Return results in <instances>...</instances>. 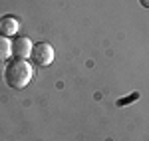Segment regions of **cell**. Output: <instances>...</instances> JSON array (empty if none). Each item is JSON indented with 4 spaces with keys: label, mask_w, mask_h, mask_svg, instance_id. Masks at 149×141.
I'll use <instances>...</instances> for the list:
<instances>
[{
    "label": "cell",
    "mask_w": 149,
    "mask_h": 141,
    "mask_svg": "<svg viewBox=\"0 0 149 141\" xmlns=\"http://www.w3.org/2000/svg\"><path fill=\"white\" fill-rule=\"evenodd\" d=\"M32 76H34V70L28 64V60L14 58L8 62V66L4 70V82L12 90H24L32 82Z\"/></svg>",
    "instance_id": "obj_1"
},
{
    "label": "cell",
    "mask_w": 149,
    "mask_h": 141,
    "mask_svg": "<svg viewBox=\"0 0 149 141\" xmlns=\"http://www.w3.org/2000/svg\"><path fill=\"white\" fill-rule=\"evenodd\" d=\"M30 58L34 60L36 66L46 68V66H50L54 62V48H52V44H48V42H38L32 48V56Z\"/></svg>",
    "instance_id": "obj_2"
},
{
    "label": "cell",
    "mask_w": 149,
    "mask_h": 141,
    "mask_svg": "<svg viewBox=\"0 0 149 141\" xmlns=\"http://www.w3.org/2000/svg\"><path fill=\"white\" fill-rule=\"evenodd\" d=\"M32 40L26 38V36H18L12 40V56L20 60H28L32 56Z\"/></svg>",
    "instance_id": "obj_3"
},
{
    "label": "cell",
    "mask_w": 149,
    "mask_h": 141,
    "mask_svg": "<svg viewBox=\"0 0 149 141\" xmlns=\"http://www.w3.org/2000/svg\"><path fill=\"white\" fill-rule=\"evenodd\" d=\"M18 28H20V24H18V18H16V16L6 14V16L0 18V34L2 36L10 38V36H14L18 32Z\"/></svg>",
    "instance_id": "obj_4"
},
{
    "label": "cell",
    "mask_w": 149,
    "mask_h": 141,
    "mask_svg": "<svg viewBox=\"0 0 149 141\" xmlns=\"http://www.w3.org/2000/svg\"><path fill=\"white\" fill-rule=\"evenodd\" d=\"M12 56V40L0 34V62H8Z\"/></svg>",
    "instance_id": "obj_5"
},
{
    "label": "cell",
    "mask_w": 149,
    "mask_h": 141,
    "mask_svg": "<svg viewBox=\"0 0 149 141\" xmlns=\"http://www.w3.org/2000/svg\"><path fill=\"white\" fill-rule=\"evenodd\" d=\"M139 4H141L143 8H147V10H149V0H139Z\"/></svg>",
    "instance_id": "obj_6"
}]
</instances>
